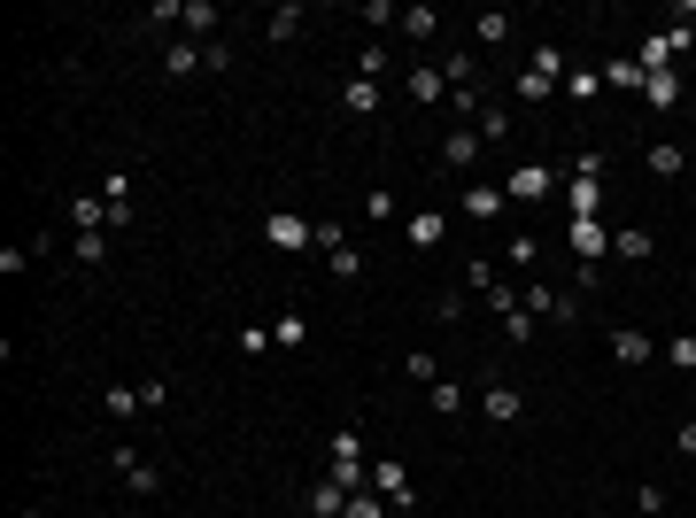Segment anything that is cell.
<instances>
[{"label": "cell", "instance_id": "4fadbf2b", "mask_svg": "<svg viewBox=\"0 0 696 518\" xmlns=\"http://www.w3.org/2000/svg\"><path fill=\"white\" fill-rule=\"evenodd\" d=\"M441 240H449V217H441V209H418V217H410V248H441Z\"/></svg>", "mask_w": 696, "mask_h": 518}, {"label": "cell", "instance_id": "277c9868", "mask_svg": "<svg viewBox=\"0 0 696 518\" xmlns=\"http://www.w3.org/2000/svg\"><path fill=\"white\" fill-rule=\"evenodd\" d=\"M372 495H379V503H395V511H418V488H410V472L395 457L372 464Z\"/></svg>", "mask_w": 696, "mask_h": 518}, {"label": "cell", "instance_id": "d6986e66", "mask_svg": "<svg viewBox=\"0 0 696 518\" xmlns=\"http://www.w3.org/2000/svg\"><path fill=\"white\" fill-rule=\"evenodd\" d=\"M642 101H650V109H673V101H681V78H673V70H650V78H642Z\"/></svg>", "mask_w": 696, "mask_h": 518}, {"label": "cell", "instance_id": "603a6c76", "mask_svg": "<svg viewBox=\"0 0 696 518\" xmlns=\"http://www.w3.org/2000/svg\"><path fill=\"white\" fill-rule=\"evenodd\" d=\"M163 70H171V78H194V70H202V39H178L171 55H163Z\"/></svg>", "mask_w": 696, "mask_h": 518}, {"label": "cell", "instance_id": "d4e9b609", "mask_svg": "<svg viewBox=\"0 0 696 518\" xmlns=\"http://www.w3.org/2000/svg\"><path fill=\"white\" fill-rule=\"evenodd\" d=\"M472 39H480V47H503V39H511V16H503V8L472 16Z\"/></svg>", "mask_w": 696, "mask_h": 518}, {"label": "cell", "instance_id": "d590c367", "mask_svg": "<svg viewBox=\"0 0 696 518\" xmlns=\"http://www.w3.org/2000/svg\"><path fill=\"white\" fill-rule=\"evenodd\" d=\"M325 271H333V279H364V256H356V248H333V256H325Z\"/></svg>", "mask_w": 696, "mask_h": 518}, {"label": "cell", "instance_id": "836d02e7", "mask_svg": "<svg viewBox=\"0 0 696 518\" xmlns=\"http://www.w3.org/2000/svg\"><path fill=\"white\" fill-rule=\"evenodd\" d=\"M464 287L488 294V287H503V279H495V263H488V256H472V263H464Z\"/></svg>", "mask_w": 696, "mask_h": 518}, {"label": "cell", "instance_id": "f35d334b", "mask_svg": "<svg viewBox=\"0 0 696 518\" xmlns=\"http://www.w3.org/2000/svg\"><path fill=\"white\" fill-rule=\"evenodd\" d=\"M650 171H658V178H673V171H681V147H673V140H658V147H650Z\"/></svg>", "mask_w": 696, "mask_h": 518}, {"label": "cell", "instance_id": "ab89813d", "mask_svg": "<svg viewBox=\"0 0 696 518\" xmlns=\"http://www.w3.org/2000/svg\"><path fill=\"white\" fill-rule=\"evenodd\" d=\"M364 217H372V225H387V217H395V194H387V186H372V194H364Z\"/></svg>", "mask_w": 696, "mask_h": 518}, {"label": "cell", "instance_id": "44dd1931", "mask_svg": "<svg viewBox=\"0 0 696 518\" xmlns=\"http://www.w3.org/2000/svg\"><path fill=\"white\" fill-rule=\"evenodd\" d=\"M426 410H434V418H457V410H464V387H457V379H434V387H426Z\"/></svg>", "mask_w": 696, "mask_h": 518}, {"label": "cell", "instance_id": "484cf974", "mask_svg": "<svg viewBox=\"0 0 696 518\" xmlns=\"http://www.w3.org/2000/svg\"><path fill=\"white\" fill-rule=\"evenodd\" d=\"M101 410H109V418H140V387H101Z\"/></svg>", "mask_w": 696, "mask_h": 518}, {"label": "cell", "instance_id": "ba28073f", "mask_svg": "<svg viewBox=\"0 0 696 518\" xmlns=\"http://www.w3.org/2000/svg\"><path fill=\"white\" fill-rule=\"evenodd\" d=\"M472 132H480V147H511V109H503V101H480Z\"/></svg>", "mask_w": 696, "mask_h": 518}, {"label": "cell", "instance_id": "30bf717a", "mask_svg": "<svg viewBox=\"0 0 696 518\" xmlns=\"http://www.w3.org/2000/svg\"><path fill=\"white\" fill-rule=\"evenodd\" d=\"M480 163V132H449L441 140V171H472Z\"/></svg>", "mask_w": 696, "mask_h": 518}, {"label": "cell", "instance_id": "5bb4252c", "mask_svg": "<svg viewBox=\"0 0 696 518\" xmlns=\"http://www.w3.org/2000/svg\"><path fill=\"white\" fill-rule=\"evenodd\" d=\"M611 256H619V263H650V256H658V240H650L642 225H627L619 240H611Z\"/></svg>", "mask_w": 696, "mask_h": 518}, {"label": "cell", "instance_id": "74e56055", "mask_svg": "<svg viewBox=\"0 0 696 518\" xmlns=\"http://www.w3.org/2000/svg\"><path fill=\"white\" fill-rule=\"evenodd\" d=\"M565 86H573V101H596V93H604V70H573Z\"/></svg>", "mask_w": 696, "mask_h": 518}, {"label": "cell", "instance_id": "2e32d148", "mask_svg": "<svg viewBox=\"0 0 696 518\" xmlns=\"http://www.w3.org/2000/svg\"><path fill=\"white\" fill-rule=\"evenodd\" d=\"M403 93H410V101H441V93H449V78H441L434 62H418V70L403 78Z\"/></svg>", "mask_w": 696, "mask_h": 518}, {"label": "cell", "instance_id": "9c48e42d", "mask_svg": "<svg viewBox=\"0 0 696 518\" xmlns=\"http://www.w3.org/2000/svg\"><path fill=\"white\" fill-rule=\"evenodd\" d=\"M480 410H488V426H519V418H526V395H519V387H488V395H480Z\"/></svg>", "mask_w": 696, "mask_h": 518}, {"label": "cell", "instance_id": "6da1fadb", "mask_svg": "<svg viewBox=\"0 0 696 518\" xmlns=\"http://www.w3.org/2000/svg\"><path fill=\"white\" fill-rule=\"evenodd\" d=\"M333 480H341V488H372V464H364V441H356V433H333Z\"/></svg>", "mask_w": 696, "mask_h": 518}, {"label": "cell", "instance_id": "8d00e7d4", "mask_svg": "<svg viewBox=\"0 0 696 518\" xmlns=\"http://www.w3.org/2000/svg\"><path fill=\"white\" fill-rule=\"evenodd\" d=\"M341 518H387V503H379L372 488H356V495H348V511H341Z\"/></svg>", "mask_w": 696, "mask_h": 518}, {"label": "cell", "instance_id": "5b68a950", "mask_svg": "<svg viewBox=\"0 0 696 518\" xmlns=\"http://www.w3.org/2000/svg\"><path fill=\"white\" fill-rule=\"evenodd\" d=\"M526 317H550V325H573V317H580V302H573V294H557V287H542V279H534V287H526Z\"/></svg>", "mask_w": 696, "mask_h": 518}, {"label": "cell", "instance_id": "9a60e30c", "mask_svg": "<svg viewBox=\"0 0 696 518\" xmlns=\"http://www.w3.org/2000/svg\"><path fill=\"white\" fill-rule=\"evenodd\" d=\"M573 248H580V263L596 271V256H604L611 240H604V225H596V217H573Z\"/></svg>", "mask_w": 696, "mask_h": 518}, {"label": "cell", "instance_id": "60d3db41", "mask_svg": "<svg viewBox=\"0 0 696 518\" xmlns=\"http://www.w3.org/2000/svg\"><path fill=\"white\" fill-rule=\"evenodd\" d=\"M666 356L681 364V372H696V333H673V341H666Z\"/></svg>", "mask_w": 696, "mask_h": 518}, {"label": "cell", "instance_id": "b9f144b4", "mask_svg": "<svg viewBox=\"0 0 696 518\" xmlns=\"http://www.w3.org/2000/svg\"><path fill=\"white\" fill-rule=\"evenodd\" d=\"M534 256H542V240H534V232H519V240H511V263H519V271H534Z\"/></svg>", "mask_w": 696, "mask_h": 518}, {"label": "cell", "instance_id": "d6a6232c", "mask_svg": "<svg viewBox=\"0 0 696 518\" xmlns=\"http://www.w3.org/2000/svg\"><path fill=\"white\" fill-rule=\"evenodd\" d=\"M666 503H673V495L658 488V480H642V488H635V511H642V518H666Z\"/></svg>", "mask_w": 696, "mask_h": 518}, {"label": "cell", "instance_id": "7a4b0ae2", "mask_svg": "<svg viewBox=\"0 0 696 518\" xmlns=\"http://www.w3.org/2000/svg\"><path fill=\"white\" fill-rule=\"evenodd\" d=\"M263 240H271V248H318V225H302V217H294V209H271V217H263Z\"/></svg>", "mask_w": 696, "mask_h": 518}, {"label": "cell", "instance_id": "4dcf8cb0", "mask_svg": "<svg viewBox=\"0 0 696 518\" xmlns=\"http://www.w3.org/2000/svg\"><path fill=\"white\" fill-rule=\"evenodd\" d=\"M642 78H650V70H642V62H635V55H619V62H611V70H604V86H627V93H635V86H642Z\"/></svg>", "mask_w": 696, "mask_h": 518}, {"label": "cell", "instance_id": "3957f363", "mask_svg": "<svg viewBox=\"0 0 696 518\" xmlns=\"http://www.w3.org/2000/svg\"><path fill=\"white\" fill-rule=\"evenodd\" d=\"M109 472H116V480H124L132 495H155V488H163V472H155L140 449H109Z\"/></svg>", "mask_w": 696, "mask_h": 518}, {"label": "cell", "instance_id": "f546056e", "mask_svg": "<svg viewBox=\"0 0 696 518\" xmlns=\"http://www.w3.org/2000/svg\"><path fill=\"white\" fill-rule=\"evenodd\" d=\"M403 372L418 379V387H434V379H441V364H434V348H410V356H403Z\"/></svg>", "mask_w": 696, "mask_h": 518}, {"label": "cell", "instance_id": "7bdbcfd3", "mask_svg": "<svg viewBox=\"0 0 696 518\" xmlns=\"http://www.w3.org/2000/svg\"><path fill=\"white\" fill-rule=\"evenodd\" d=\"M673 449H681V457H696V418H681V426H673Z\"/></svg>", "mask_w": 696, "mask_h": 518}, {"label": "cell", "instance_id": "52a82bcc", "mask_svg": "<svg viewBox=\"0 0 696 518\" xmlns=\"http://www.w3.org/2000/svg\"><path fill=\"white\" fill-rule=\"evenodd\" d=\"M441 78H449V93H464V86H480V55H472V47H449V55L434 62Z\"/></svg>", "mask_w": 696, "mask_h": 518}, {"label": "cell", "instance_id": "ffe728a7", "mask_svg": "<svg viewBox=\"0 0 696 518\" xmlns=\"http://www.w3.org/2000/svg\"><path fill=\"white\" fill-rule=\"evenodd\" d=\"M611 356H619V364H650L658 341H650V333H611Z\"/></svg>", "mask_w": 696, "mask_h": 518}, {"label": "cell", "instance_id": "8fae6325", "mask_svg": "<svg viewBox=\"0 0 696 518\" xmlns=\"http://www.w3.org/2000/svg\"><path fill=\"white\" fill-rule=\"evenodd\" d=\"M217 24H225V8H217V0H186V31H194V39H217Z\"/></svg>", "mask_w": 696, "mask_h": 518}, {"label": "cell", "instance_id": "ee69618b", "mask_svg": "<svg viewBox=\"0 0 696 518\" xmlns=\"http://www.w3.org/2000/svg\"><path fill=\"white\" fill-rule=\"evenodd\" d=\"M681 31H689V39H696V0H689V8H681Z\"/></svg>", "mask_w": 696, "mask_h": 518}, {"label": "cell", "instance_id": "8992f818", "mask_svg": "<svg viewBox=\"0 0 696 518\" xmlns=\"http://www.w3.org/2000/svg\"><path fill=\"white\" fill-rule=\"evenodd\" d=\"M550 186H557L550 163H519V171H511V186H503V202H542Z\"/></svg>", "mask_w": 696, "mask_h": 518}, {"label": "cell", "instance_id": "7c38bea8", "mask_svg": "<svg viewBox=\"0 0 696 518\" xmlns=\"http://www.w3.org/2000/svg\"><path fill=\"white\" fill-rule=\"evenodd\" d=\"M464 217H472V225H495V217H503V186H472V194H464Z\"/></svg>", "mask_w": 696, "mask_h": 518}, {"label": "cell", "instance_id": "e575fe53", "mask_svg": "<svg viewBox=\"0 0 696 518\" xmlns=\"http://www.w3.org/2000/svg\"><path fill=\"white\" fill-rule=\"evenodd\" d=\"M387 70V39H364V55H356V78H379Z\"/></svg>", "mask_w": 696, "mask_h": 518}, {"label": "cell", "instance_id": "83f0119b", "mask_svg": "<svg viewBox=\"0 0 696 518\" xmlns=\"http://www.w3.org/2000/svg\"><path fill=\"white\" fill-rule=\"evenodd\" d=\"M565 209H573V217H596V209H604V194H596V178H573V194H565Z\"/></svg>", "mask_w": 696, "mask_h": 518}, {"label": "cell", "instance_id": "f1b7e54d", "mask_svg": "<svg viewBox=\"0 0 696 518\" xmlns=\"http://www.w3.org/2000/svg\"><path fill=\"white\" fill-rule=\"evenodd\" d=\"M550 93H557V78H550V70H534V62H526V70H519V101H550Z\"/></svg>", "mask_w": 696, "mask_h": 518}, {"label": "cell", "instance_id": "cb8c5ba5", "mask_svg": "<svg viewBox=\"0 0 696 518\" xmlns=\"http://www.w3.org/2000/svg\"><path fill=\"white\" fill-rule=\"evenodd\" d=\"M271 341H279V348H302V341H310V317H302V310L271 317Z\"/></svg>", "mask_w": 696, "mask_h": 518}, {"label": "cell", "instance_id": "1f68e13d", "mask_svg": "<svg viewBox=\"0 0 696 518\" xmlns=\"http://www.w3.org/2000/svg\"><path fill=\"white\" fill-rule=\"evenodd\" d=\"M78 263L101 271V263H109V232H78Z\"/></svg>", "mask_w": 696, "mask_h": 518}, {"label": "cell", "instance_id": "ac0fdd59", "mask_svg": "<svg viewBox=\"0 0 696 518\" xmlns=\"http://www.w3.org/2000/svg\"><path fill=\"white\" fill-rule=\"evenodd\" d=\"M341 109H348V116H372V109H379V78H348V86H341Z\"/></svg>", "mask_w": 696, "mask_h": 518}, {"label": "cell", "instance_id": "4316f807", "mask_svg": "<svg viewBox=\"0 0 696 518\" xmlns=\"http://www.w3.org/2000/svg\"><path fill=\"white\" fill-rule=\"evenodd\" d=\"M302 24H310V16H302V8L287 0V8H271V24H263V39H294Z\"/></svg>", "mask_w": 696, "mask_h": 518}, {"label": "cell", "instance_id": "7402d4cb", "mask_svg": "<svg viewBox=\"0 0 696 518\" xmlns=\"http://www.w3.org/2000/svg\"><path fill=\"white\" fill-rule=\"evenodd\" d=\"M310 511H318V518H341V511H348V488H341V480H318V488H310Z\"/></svg>", "mask_w": 696, "mask_h": 518}, {"label": "cell", "instance_id": "e0dca14e", "mask_svg": "<svg viewBox=\"0 0 696 518\" xmlns=\"http://www.w3.org/2000/svg\"><path fill=\"white\" fill-rule=\"evenodd\" d=\"M395 31H403V39H418V47H434V39H441V16H434V8H403V24H395Z\"/></svg>", "mask_w": 696, "mask_h": 518}]
</instances>
